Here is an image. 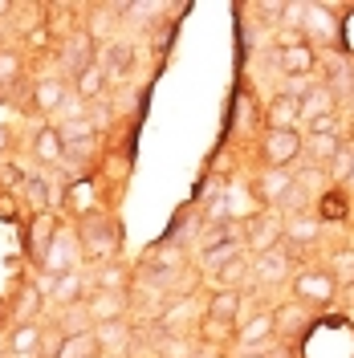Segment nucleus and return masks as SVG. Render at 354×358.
<instances>
[{"mask_svg": "<svg viewBox=\"0 0 354 358\" xmlns=\"http://www.w3.org/2000/svg\"><path fill=\"white\" fill-rule=\"evenodd\" d=\"M248 277H253V261H248V257H232V261H228V265L220 268V273H216V281H220V289H241L244 281H248Z\"/></svg>", "mask_w": 354, "mask_h": 358, "instance_id": "obj_27", "label": "nucleus"}, {"mask_svg": "<svg viewBox=\"0 0 354 358\" xmlns=\"http://www.w3.org/2000/svg\"><path fill=\"white\" fill-rule=\"evenodd\" d=\"M86 313H90V322H98V326H111V322H118L122 313H127V297L122 293H102V289H94L86 297Z\"/></svg>", "mask_w": 354, "mask_h": 358, "instance_id": "obj_9", "label": "nucleus"}, {"mask_svg": "<svg viewBox=\"0 0 354 358\" xmlns=\"http://www.w3.org/2000/svg\"><path fill=\"white\" fill-rule=\"evenodd\" d=\"M265 358H293V355H289V346H277V350H269Z\"/></svg>", "mask_w": 354, "mask_h": 358, "instance_id": "obj_44", "label": "nucleus"}, {"mask_svg": "<svg viewBox=\"0 0 354 358\" xmlns=\"http://www.w3.org/2000/svg\"><path fill=\"white\" fill-rule=\"evenodd\" d=\"M330 183H351V171H354V143H342V151L330 159Z\"/></svg>", "mask_w": 354, "mask_h": 358, "instance_id": "obj_31", "label": "nucleus"}, {"mask_svg": "<svg viewBox=\"0 0 354 358\" xmlns=\"http://www.w3.org/2000/svg\"><path fill=\"white\" fill-rule=\"evenodd\" d=\"M273 334H277L273 313H257L253 322H244L241 330H236V342H241V346H261V342H269Z\"/></svg>", "mask_w": 354, "mask_h": 358, "instance_id": "obj_25", "label": "nucleus"}, {"mask_svg": "<svg viewBox=\"0 0 354 358\" xmlns=\"http://www.w3.org/2000/svg\"><path fill=\"white\" fill-rule=\"evenodd\" d=\"M244 358H265V355H244Z\"/></svg>", "mask_w": 354, "mask_h": 358, "instance_id": "obj_46", "label": "nucleus"}, {"mask_svg": "<svg viewBox=\"0 0 354 358\" xmlns=\"http://www.w3.org/2000/svg\"><path fill=\"white\" fill-rule=\"evenodd\" d=\"M17 78H21V53L0 49V86H13Z\"/></svg>", "mask_w": 354, "mask_h": 358, "instance_id": "obj_35", "label": "nucleus"}, {"mask_svg": "<svg viewBox=\"0 0 354 358\" xmlns=\"http://www.w3.org/2000/svg\"><path fill=\"white\" fill-rule=\"evenodd\" d=\"M127 281H131V273L111 261V265L98 268V277H94V289H102V293H122V289H127Z\"/></svg>", "mask_w": 354, "mask_h": 358, "instance_id": "obj_30", "label": "nucleus"}, {"mask_svg": "<svg viewBox=\"0 0 354 358\" xmlns=\"http://www.w3.org/2000/svg\"><path fill=\"white\" fill-rule=\"evenodd\" d=\"M330 277L338 285H354V248H338L330 257Z\"/></svg>", "mask_w": 354, "mask_h": 358, "instance_id": "obj_32", "label": "nucleus"}, {"mask_svg": "<svg viewBox=\"0 0 354 358\" xmlns=\"http://www.w3.org/2000/svg\"><path fill=\"white\" fill-rule=\"evenodd\" d=\"M334 102H338V98H334L330 90H326V86H318V90L310 94V98L302 102V122L310 127L313 118H326V114H334Z\"/></svg>", "mask_w": 354, "mask_h": 358, "instance_id": "obj_29", "label": "nucleus"}, {"mask_svg": "<svg viewBox=\"0 0 354 358\" xmlns=\"http://www.w3.org/2000/svg\"><path fill=\"white\" fill-rule=\"evenodd\" d=\"M236 313H241V289H216L212 293V301H208V322L232 326Z\"/></svg>", "mask_w": 354, "mask_h": 358, "instance_id": "obj_20", "label": "nucleus"}, {"mask_svg": "<svg viewBox=\"0 0 354 358\" xmlns=\"http://www.w3.org/2000/svg\"><path fill=\"white\" fill-rule=\"evenodd\" d=\"M306 322H310V317H306V306H302V301H285V306L273 310V326H277V334L285 338V342H293V338L302 334Z\"/></svg>", "mask_w": 354, "mask_h": 358, "instance_id": "obj_16", "label": "nucleus"}, {"mask_svg": "<svg viewBox=\"0 0 354 358\" xmlns=\"http://www.w3.org/2000/svg\"><path fill=\"white\" fill-rule=\"evenodd\" d=\"M338 151H342L338 134H306V143H302V155H310V167H330Z\"/></svg>", "mask_w": 354, "mask_h": 358, "instance_id": "obj_19", "label": "nucleus"}, {"mask_svg": "<svg viewBox=\"0 0 354 358\" xmlns=\"http://www.w3.org/2000/svg\"><path fill=\"white\" fill-rule=\"evenodd\" d=\"M351 187H354V171H351Z\"/></svg>", "mask_w": 354, "mask_h": 358, "instance_id": "obj_47", "label": "nucleus"}, {"mask_svg": "<svg viewBox=\"0 0 354 358\" xmlns=\"http://www.w3.org/2000/svg\"><path fill=\"white\" fill-rule=\"evenodd\" d=\"M41 338L45 334H41L37 322H21V326L13 330V338H8V350H13L17 358H33L37 350H41Z\"/></svg>", "mask_w": 354, "mask_h": 358, "instance_id": "obj_24", "label": "nucleus"}, {"mask_svg": "<svg viewBox=\"0 0 354 358\" xmlns=\"http://www.w3.org/2000/svg\"><path fill=\"white\" fill-rule=\"evenodd\" d=\"M94 151V138H86V143H69L66 147V159H73V163H82V159Z\"/></svg>", "mask_w": 354, "mask_h": 358, "instance_id": "obj_41", "label": "nucleus"}, {"mask_svg": "<svg viewBox=\"0 0 354 358\" xmlns=\"http://www.w3.org/2000/svg\"><path fill=\"white\" fill-rule=\"evenodd\" d=\"M285 241V220L277 212H261V216H248L244 220V248L253 257H265Z\"/></svg>", "mask_w": 354, "mask_h": 358, "instance_id": "obj_2", "label": "nucleus"}, {"mask_svg": "<svg viewBox=\"0 0 354 358\" xmlns=\"http://www.w3.org/2000/svg\"><path fill=\"white\" fill-rule=\"evenodd\" d=\"M334 293H338V281L330 277V268H306V273L293 277V301H302L306 310L330 306Z\"/></svg>", "mask_w": 354, "mask_h": 358, "instance_id": "obj_1", "label": "nucleus"}, {"mask_svg": "<svg viewBox=\"0 0 354 358\" xmlns=\"http://www.w3.org/2000/svg\"><path fill=\"white\" fill-rule=\"evenodd\" d=\"M94 131H98V127H94V122H90V118H66V122H62V127H57V134H62V143H86V138H94Z\"/></svg>", "mask_w": 354, "mask_h": 358, "instance_id": "obj_33", "label": "nucleus"}, {"mask_svg": "<svg viewBox=\"0 0 354 358\" xmlns=\"http://www.w3.org/2000/svg\"><path fill=\"white\" fill-rule=\"evenodd\" d=\"M33 155L41 159L45 167L66 163V143H62L57 127H37V134H33Z\"/></svg>", "mask_w": 354, "mask_h": 358, "instance_id": "obj_12", "label": "nucleus"}, {"mask_svg": "<svg viewBox=\"0 0 354 358\" xmlns=\"http://www.w3.org/2000/svg\"><path fill=\"white\" fill-rule=\"evenodd\" d=\"M293 183H297V192H302V196H322V192H326V187H330V171H326V167H297V171H293Z\"/></svg>", "mask_w": 354, "mask_h": 358, "instance_id": "obj_26", "label": "nucleus"}, {"mask_svg": "<svg viewBox=\"0 0 354 358\" xmlns=\"http://www.w3.org/2000/svg\"><path fill=\"white\" fill-rule=\"evenodd\" d=\"M302 24H306V37H313V41H322V45L338 41V24L326 13V4H306L302 8Z\"/></svg>", "mask_w": 354, "mask_h": 358, "instance_id": "obj_11", "label": "nucleus"}, {"mask_svg": "<svg viewBox=\"0 0 354 358\" xmlns=\"http://www.w3.org/2000/svg\"><path fill=\"white\" fill-rule=\"evenodd\" d=\"M21 192H24V200H29V208L37 212V216H45L49 212V187H45V179H24L21 183Z\"/></svg>", "mask_w": 354, "mask_h": 358, "instance_id": "obj_34", "label": "nucleus"}, {"mask_svg": "<svg viewBox=\"0 0 354 358\" xmlns=\"http://www.w3.org/2000/svg\"><path fill=\"white\" fill-rule=\"evenodd\" d=\"M4 13H8V4H4V0H0V17H4Z\"/></svg>", "mask_w": 354, "mask_h": 358, "instance_id": "obj_45", "label": "nucleus"}, {"mask_svg": "<svg viewBox=\"0 0 354 358\" xmlns=\"http://www.w3.org/2000/svg\"><path fill=\"white\" fill-rule=\"evenodd\" d=\"M285 236H289V245H313V241L322 236V216H313V212L289 216L285 220Z\"/></svg>", "mask_w": 354, "mask_h": 358, "instance_id": "obj_23", "label": "nucleus"}, {"mask_svg": "<svg viewBox=\"0 0 354 358\" xmlns=\"http://www.w3.org/2000/svg\"><path fill=\"white\" fill-rule=\"evenodd\" d=\"M49 297H53L57 306H66V310H78V306H82V297H86V277H82V273L53 277V289H49Z\"/></svg>", "mask_w": 354, "mask_h": 358, "instance_id": "obj_17", "label": "nucleus"}, {"mask_svg": "<svg viewBox=\"0 0 354 358\" xmlns=\"http://www.w3.org/2000/svg\"><path fill=\"white\" fill-rule=\"evenodd\" d=\"M187 313H192V301H179V306H171V310L163 313V326H183Z\"/></svg>", "mask_w": 354, "mask_h": 358, "instance_id": "obj_38", "label": "nucleus"}, {"mask_svg": "<svg viewBox=\"0 0 354 358\" xmlns=\"http://www.w3.org/2000/svg\"><path fill=\"white\" fill-rule=\"evenodd\" d=\"M265 122H269V131H293V127L302 122V102L277 94V98L269 102V110H265Z\"/></svg>", "mask_w": 354, "mask_h": 358, "instance_id": "obj_15", "label": "nucleus"}, {"mask_svg": "<svg viewBox=\"0 0 354 358\" xmlns=\"http://www.w3.org/2000/svg\"><path fill=\"white\" fill-rule=\"evenodd\" d=\"M244 248V236H236L232 228H212L208 236H204V252H199V261L208 273H220L232 257H241Z\"/></svg>", "mask_w": 354, "mask_h": 358, "instance_id": "obj_6", "label": "nucleus"}, {"mask_svg": "<svg viewBox=\"0 0 354 358\" xmlns=\"http://www.w3.org/2000/svg\"><path fill=\"white\" fill-rule=\"evenodd\" d=\"M86 252H82V241H78V232H57V241L49 245V252H45V277H66V273H78V261H82Z\"/></svg>", "mask_w": 354, "mask_h": 358, "instance_id": "obj_5", "label": "nucleus"}, {"mask_svg": "<svg viewBox=\"0 0 354 358\" xmlns=\"http://www.w3.org/2000/svg\"><path fill=\"white\" fill-rule=\"evenodd\" d=\"M204 338H208V342H224V338H232V326H216V322H204Z\"/></svg>", "mask_w": 354, "mask_h": 358, "instance_id": "obj_40", "label": "nucleus"}, {"mask_svg": "<svg viewBox=\"0 0 354 358\" xmlns=\"http://www.w3.org/2000/svg\"><path fill=\"white\" fill-rule=\"evenodd\" d=\"M66 102H69V90L62 78H41L33 86V110L37 114H57Z\"/></svg>", "mask_w": 354, "mask_h": 358, "instance_id": "obj_10", "label": "nucleus"}, {"mask_svg": "<svg viewBox=\"0 0 354 358\" xmlns=\"http://www.w3.org/2000/svg\"><path fill=\"white\" fill-rule=\"evenodd\" d=\"M289 192H293V171H277V167H265L261 176L253 179V196L269 208H281Z\"/></svg>", "mask_w": 354, "mask_h": 358, "instance_id": "obj_8", "label": "nucleus"}, {"mask_svg": "<svg viewBox=\"0 0 354 358\" xmlns=\"http://www.w3.org/2000/svg\"><path fill=\"white\" fill-rule=\"evenodd\" d=\"M98 62V49H94V33H86V29H73L69 33V41L62 45V66L78 78L82 69H90Z\"/></svg>", "mask_w": 354, "mask_h": 358, "instance_id": "obj_7", "label": "nucleus"}, {"mask_svg": "<svg viewBox=\"0 0 354 358\" xmlns=\"http://www.w3.org/2000/svg\"><path fill=\"white\" fill-rule=\"evenodd\" d=\"M106 86H111V78H106L102 62H94L90 69H82V73L73 78V90H78L82 102H98V98H106Z\"/></svg>", "mask_w": 354, "mask_h": 358, "instance_id": "obj_18", "label": "nucleus"}, {"mask_svg": "<svg viewBox=\"0 0 354 358\" xmlns=\"http://www.w3.org/2000/svg\"><path fill=\"white\" fill-rule=\"evenodd\" d=\"M94 334H98V342H102V346H106V342H111V346H122V342H127V330H122V322H111V326H98Z\"/></svg>", "mask_w": 354, "mask_h": 358, "instance_id": "obj_36", "label": "nucleus"}, {"mask_svg": "<svg viewBox=\"0 0 354 358\" xmlns=\"http://www.w3.org/2000/svg\"><path fill=\"white\" fill-rule=\"evenodd\" d=\"M277 66L285 69L289 78H310L313 66H318V53H313V45H297V49H277Z\"/></svg>", "mask_w": 354, "mask_h": 358, "instance_id": "obj_13", "label": "nucleus"}, {"mask_svg": "<svg viewBox=\"0 0 354 358\" xmlns=\"http://www.w3.org/2000/svg\"><path fill=\"white\" fill-rule=\"evenodd\" d=\"M73 208H78V212H90V208H94V196H90V183H78V187H73Z\"/></svg>", "mask_w": 354, "mask_h": 358, "instance_id": "obj_39", "label": "nucleus"}, {"mask_svg": "<svg viewBox=\"0 0 354 358\" xmlns=\"http://www.w3.org/2000/svg\"><path fill=\"white\" fill-rule=\"evenodd\" d=\"M167 350H171V355H167V358H187V346H183V342H171Z\"/></svg>", "mask_w": 354, "mask_h": 358, "instance_id": "obj_43", "label": "nucleus"}, {"mask_svg": "<svg viewBox=\"0 0 354 358\" xmlns=\"http://www.w3.org/2000/svg\"><path fill=\"white\" fill-rule=\"evenodd\" d=\"M98 62H102V69H106V78H111V82H122V78L131 73L134 49L127 41H111L102 53H98Z\"/></svg>", "mask_w": 354, "mask_h": 358, "instance_id": "obj_14", "label": "nucleus"}, {"mask_svg": "<svg viewBox=\"0 0 354 358\" xmlns=\"http://www.w3.org/2000/svg\"><path fill=\"white\" fill-rule=\"evenodd\" d=\"M57 224H53V216L45 212V216H33V224H29V252L37 257V261H45V252H49V245L57 241Z\"/></svg>", "mask_w": 354, "mask_h": 358, "instance_id": "obj_21", "label": "nucleus"}, {"mask_svg": "<svg viewBox=\"0 0 354 358\" xmlns=\"http://www.w3.org/2000/svg\"><path fill=\"white\" fill-rule=\"evenodd\" d=\"M8 147H13V131H8V127H0V155H4Z\"/></svg>", "mask_w": 354, "mask_h": 358, "instance_id": "obj_42", "label": "nucleus"}, {"mask_svg": "<svg viewBox=\"0 0 354 358\" xmlns=\"http://www.w3.org/2000/svg\"><path fill=\"white\" fill-rule=\"evenodd\" d=\"M78 241H82V252H86L90 261H102V265H111V257L118 252V228L111 220H94L90 216L82 224V232H78Z\"/></svg>", "mask_w": 354, "mask_h": 358, "instance_id": "obj_3", "label": "nucleus"}, {"mask_svg": "<svg viewBox=\"0 0 354 358\" xmlns=\"http://www.w3.org/2000/svg\"><path fill=\"white\" fill-rule=\"evenodd\" d=\"M302 134L297 131H265L261 138V159H265L269 167H277V171H293V163L302 155Z\"/></svg>", "mask_w": 354, "mask_h": 358, "instance_id": "obj_4", "label": "nucleus"}, {"mask_svg": "<svg viewBox=\"0 0 354 358\" xmlns=\"http://www.w3.org/2000/svg\"><path fill=\"white\" fill-rule=\"evenodd\" d=\"M253 277L265 281V285L285 281L289 277V257L281 252V248H273V252H265V257H257V261H253Z\"/></svg>", "mask_w": 354, "mask_h": 358, "instance_id": "obj_22", "label": "nucleus"}, {"mask_svg": "<svg viewBox=\"0 0 354 358\" xmlns=\"http://www.w3.org/2000/svg\"><path fill=\"white\" fill-rule=\"evenodd\" d=\"M17 310H21V322H33V313L41 310V289H24Z\"/></svg>", "mask_w": 354, "mask_h": 358, "instance_id": "obj_37", "label": "nucleus"}, {"mask_svg": "<svg viewBox=\"0 0 354 358\" xmlns=\"http://www.w3.org/2000/svg\"><path fill=\"white\" fill-rule=\"evenodd\" d=\"M98 350H102L98 334H94V330H86V334L66 338V342H62V355H57V358H98Z\"/></svg>", "mask_w": 354, "mask_h": 358, "instance_id": "obj_28", "label": "nucleus"}]
</instances>
